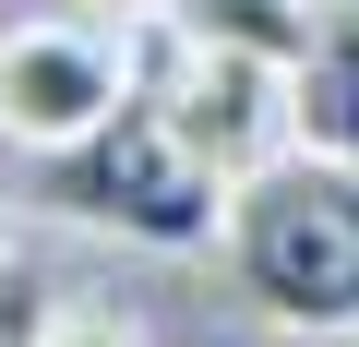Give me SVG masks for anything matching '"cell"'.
I'll return each instance as SVG.
<instances>
[{
	"label": "cell",
	"mask_w": 359,
	"mask_h": 347,
	"mask_svg": "<svg viewBox=\"0 0 359 347\" xmlns=\"http://www.w3.org/2000/svg\"><path fill=\"white\" fill-rule=\"evenodd\" d=\"M36 335H48V287H25L0 264V347H36Z\"/></svg>",
	"instance_id": "ba28073f"
},
{
	"label": "cell",
	"mask_w": 359,
	"mask_h": 347,
	"mask_svg": "<svg viewBox=\"0 0 359 347\" xmlns=\"http://www.w3.org/2000/svg\"><path fill=\"white\" fill-rule=\"evenodd\" d=\"M156 60H168V72H156L144 96L180 120V144H192L228 192L299 144V72H287V60H252V48H192V36H168V25H156Z\"/></svg>",
	"instance_id": "277c9868"
},
{
	"label": "cell",
	"mask_w": 359,
	"mask_h": 347,
	"mask_svg": "<svg viewBox=\"0 0 359 347\" xmlns=\"http://www.w3.org/2000/svg\"><path fill=\"white\" fill-rule=\"evenodd\" d=\"M0 264H13V216H0Z\"/></svg>",
	"instance_id": "9c48e42d"
},
{
	"label": "cell",
	"mask_w": 359,
	"mask_h": 347,
	"mask_svg": "<svg viewBox=\"0 0 359 347\" xmlns=\"http://www.w3.org/2000/svg\"><path fill=\"white\" fill-rule=\"evenodd\" d=\"M228 287L299 347H359V168L287 144L228 192Z\"/></svg>",
	"instance_id": "6da1fadb"
},
{
	"label": "cell",
	"mask_w": 359,
	"mask_h": 347,
	"mask_svg": "<svg viewBox=\"0 0 359 347\" xmlns=\"http://www.w3.org/2000/svg\"><path fill=\"white\" fill-rule=\"evenodd\" d=\"M299 144L359 168V25H323V48L299 60Z\"/></svg>",
	"instance_id": "8992f818"
},
{
	"label": "cell",
	"mask_w": 359,
	"mask_h": 347,
	"mask_svg": "<svg viewBox=\"0 0 359 347\" xmlns=\"http://www.w3.org/2000/svg\"><path fill=\"white\" fill-rule=\"evenodd\" d=\"M156 25H168V36H192V48L287 60V72L323 48V13H311V0H156Z\"/></svg>",
	"instance_id": "5b68a950"
},
{
	"label": "cell",
	"mask_w": 359,
	"mask_h": 347,
	"mask_svg": "<svg viewBox=\"0 0 359 347\" xmlns=\"http://www.w3.org/2000/svg\"><path fill=\"white\" fill-rule=\"evenodd\" d=\"M25 168H36V204L60 228L132 240V252H228V180L180 144V120L156 96H132L120 120H96L84 144L25 156Z\"/></svg>",
	"instance_id": "7a4b0ae2"
},
{
	"label": "cell",
	"mask_w": 359,
	"mask_h": 347,
	"mask_svg": "<svg viewBox=\"0 0 359 347\" xmlns=\"http://www.w3.org/2000/svg\"><path fill=\"white\" fill-rule=\"evenodd\" d=\"M144 48L156 36H108L84 13H25L0 36V144H25V156L84 144L96 120H120L144 96Z\"/></svg>",
	"instance_id": "3957f363"
},
{
	"label": "cell",
	"mask_w": 359,
	"mask_h": 347,
	"mask_svg": "<svg viewBox=\"0 0 359 347\" xmlns=\"http://www.w3.org/2000/svg\"><path fill=\"white\" fill-rule=\"evenodd\" d=\"M132 13H156V0H132Z\"/></svg>",
	"instance_id": "30bf717a"
},
{
	"label": "cell",
	"mask_w": 359,
	"mask_h": 347,
	"mask_svg": "<svg viewBox=\"0 0 359 347\" xmlns=\"http://www.w3.org/2000/svg\"><path fill=\"white\" fill-rule=\"evenodd\" d=\"M36 347H144V323H132V311H48Z\"/></svg>",
	"instance_id": "52a82bcc"
}]
</instances>
